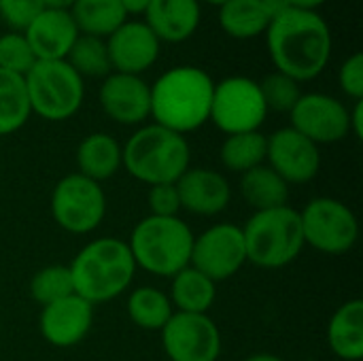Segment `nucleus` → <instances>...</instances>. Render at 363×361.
I'll return each mask as SVG.
<instances>
[{
	"instance_id": "17",
	"label": "nucleus",
	"mask_w": 363,
	"mask_h": 361,
	"mask_svg": "<svg viewBox=\"0 0 363 361\" xmlns=\"http://www.w3.org/2000/svg\"><path fill=\"white\" fill-rule=\"evenodd\" d=\"M94 326V306L77 294L43 306L38 317L40 336L55 349H70L85 340Z\"/></svg>"
},
{
	"instance_id": "34",
	"label": "nucleus",
	"mask_w": 363,
	"mask_h": 361,
	"mask_svg": "<svg viewBox=\"0 0 363 361\" xmlns=\"http://www.w3.org/2000/svg\"><path fill=\"white\" fill-rule=\"evenodd\" d=\"M43 9V0H0V19L11 30L23 32Z\"/></svg>"
},
{
	"instance_id": "27",
	"label": "nucleus",
	"mask_w": 363,
	"mask_h": 361,
	"mask_svg": "<svg viewBox=\"0 0 363 361\" xmlns=\"http://www.w3.org/2000/svg\"><path fill=\"white\" fill-rule=\"evenodd\" d=\"M125 311H128L130 321L145 332H162V328L174 315L168 294L151 285L136 287L128 296Z\"/></svg>"
},
{
	"instance_id": "19",
	"label": "nucleus",
	"mask_w": 363,
	"mask_h": 361,
	"mask_svg": "<svg viewBox=\"0 0 363 361\" xmlns=\"http://www.w3.org/2000/svg\"><path fill=\"white\" fill-rule=\"evenodd\" d=\"M36 60H66L79 38L77 23L68 9L45 6L23 30Z\"/></svg>"
},
{
	"instance_id": "4",
	"label": "nucleus",
	"mask_w": 363,
	"mask_h": 361,
	"mask_svg": "<svg viewBox=\"0 0 363 361\" xmlns=\"http://www.w3.org/2000/svg\"><path fill=\"white\" fill-rule=\"evenodd\" d=\"M121 166L125 172L145 183H177L191 166V147L183 134L157 123L140 126L121 147Z\"/></svg>"
},
{
	"instance_id": "3",
	"label": "nucleus",
	"mask_w": 363,
	"mask_h": 361,
	"mask_svg": "<svg viewBox=\"0 0 363 361\" xmlns=\"http://www.w3.org/2000/svg\"><path fill=\"white\" fill-rule=\"evenodd\" d=\"M72 287L79 298L91 306L119 298L134 281L136 264L128 243L104 236L87 243L68 264Z\"/></svg>"
},
{
	"instance_id": "38",
	"label": "nucleus",
	"mask_w": 363,
	"mask_h": 361,
	"mask_svg": "<svg viewBox=\"0 0 363 361\" xmlns=\"http://www.w3.org/2000/svg\"><path fill=\"white\" fill-rule=\"evenodd\" d=\"M119 2H121V6H123V11H125L128 17H130V15L140 17V15L147 13V9L151 6L153 0H119Z\"/></svg>"
},
{
	"instance_id": "28",
	"label": "nucleus",
	"mask_w": 363,
	"mask_h": 361,
	"mask_svg": "<svg viewBox=\"0 0 363 361\" xmlns=\"http://www.w3.org/2000/svg\"><path fill=\"white\" fill-rule=\"evenodd\" d=\"M219 160L225 170L245 174V172L266 164V136L259 130L230 134L221 143Z\"/></svg>"
},
{
	"instance_id": "20",
	"label": "nucleus",
	"mask_w": 363,
	"mask_h": 361,
	"mask_svg": "<svg viewBox=\"0 0 363 361\" xmlns=\"http://www.w3.org/2000/svg\"><path fill=\"white\" fill-rule=\"evenodd\" d=\"M202 19L200 0H153L143 21L160 38V43H185L196 34Z\"/></svg>"
},
{
	"instance_id": "21",
	"label": "nucleus",
	"mask_w": 363,
	"mask_h": 361,
	"mask_svg": "<svg viewBox=\"0 0 363 361\" xmlns=\"http://www.w3.org/2000/svg\"><path fill=\"white\" fill-rule=\"evenodd\" d=\"M328 345L342 361L363 360V300L353 298L338 306L328 323Z\"/></svg>"
},
{
	"instance_id": "31",
	"label": "nucleus",
	"mask_w": 363,
	"mask_h": 361,
	"mask_svg": "<svg viewBox=\"0 0 363 361\" xmlns=\"http://www.w3.org/2000/svg\"><path fill=\"white\" fill-rule=\"evenodd\" d=\"M72 294H74V287H72V277H70L68 266H62V264L45 266L38 272H34V277L30 279V296L40 306L53 304Z\"/></svg>"
},
{
	"instance_id": "2",
	"label": "nucleus",
	"mask_w": 363,
	"mask_h": 361,
	"mask_svg": "<svg viewBox=\"0 0 363 361\" xmlns=\"http://www.w3.org/2000/svg\"><path fill=\"white\" fill-rule=\"evenodd\" d=\"M215 81L198 66H174L151 85V119L177 134H191L208 123Z\"/></svg>"
},
{
	"instance_id": "29",
	"label": "nucleus",
	"mask_w": 363,
	"mask_h": 361,
	"mask_svg": "<svg viewBox=\"0 0 363 361\" xmlns=\"http://www.w3.org/2000/svg\"><path fill=\"white\" fill-rule=\"evenodd\" d=\"M30 117L32 111L23 77L0 70V136L15 134Z\"/></svg>"
},
{
	"instance_id": "26",
	"label": "nucleus",
	"mask_w": 363,
	"mask_h": 361,
	"mask_svg": "<svg viewBox=\"0 0 363 361\" xmlns=\"http://www.w3.org/2000/svg\"><path fill=\"white\" fill-rule=\"evenodd\" d=\"M68 11L79 34L98 38H108L128 19L119 0H74Z\"/></svg>"
},
{
	"instance_id": "40",
	"label": "nucleus",
	"mask_w": 363,
	"mask_h": 361,
	"mask_svg": "<svg viewBox=\"0 0 363 361\" xmlns=\"http://www.w3.org/2000/svg\"><path fill=\"white\" fill-rule=\"evenodd\" d=\"M328 0H289V4L294 9H304V11H317L319 6H323Z\"/></svg>"
},
{
	"instance_id": "16",
	"label": "nucleus",
	"mask_w": 363,
	"mask_h": 361,
	"mask_svg": "<svg viewBox=\"0 0 363 361\" xmlns=\"http://www.w3.org/2000/svg\"><path fill=\"white\" fill-rule=\"evenodd\" d=\"M100 109L119 126H143L151 117V85L136 74L111 72L98 89Z\"/></svg>"
},
{
	"instance_id": "15",
	"label": "nucleus",
	"mask_w": 363,
	"mask_h": 361,
	"mask_svg": "<svg viewBox=\"0 0 363 361\" xmlns=\"http://www.w3.org/2000/svg\"><path fill=\"white\" fill-rule=\"evenodd\" d=\"M104 40L113 72L143 77L160 60L162 43L143 19H125Z\"/></svg>"
},
{
	"instance_id": "37",
	"label": "nucleus",
	"mask_w": 363,
	"mask_h": 361,
	"mask_svg": "<svg viewBox=\"0 0 363 361\" xmlns=\"http://www.w3.org/2000/svg\"><path fill=\"white\" fill-rule=\"evenodd\" d=\"M349 130L351 134L362 140L363 138V100L353 102V109H349Z\"/></svg>"
},
{
	"instance_id": "10",
	"label": "nucleus",
	"mask_w": 363,
	"mask_h": 361,
	"mask_svg": "<svg viewBox=\"0 0 363 361\" xmlns=\"http://www.w3.org/2000/svg\"><path fill=\"white\" fill-rule=\"evenodd\" d=\"M266 117L268 109L259 81L245 74H234L215 83L208 121H213L219 132L225 136L255 132L264 126Z\"/></svg>"
},
{
	"instance_id": "43",
	"label": "nucleus",
	"mask_w": 363,
	"mask_h": 361,
	"mask_svg": "<svg viewBox=\"0 0 363 361\" xmlns=\"http://www.w3.org/2000/svg\"><path fill=\"white\" fill-rule=\"evenodd\" d=\"M202 2H206V4H213V6H217V9H219V6H221L223 2H228V0H200V4H202Z\"/></svg>"
},
{
	"instance_id": "33",
	"label": "nucleus",
	"mask_w": 363,
	"mask_h": 361,
	"mask_svg": "<svg viewBox=\"0 0 363 361\" xmlns=\"http://www.w3.org/2000/svg\"><path fill=\"white\" fill-rule=\"evenodd\" d=\"M36 62L38 60L23 32L6 30L0 34V70L26 77Z\"/></svg>"
},
{
	"instance_id": "36",
	"label": "nucleus",
	"mask_w": 363,
	"mask_h": 361,
	"mask_svg": "<svg viewBox=\"0 0 363 361\" xmlns=\"http://www.w3.org/2000/svg\"><path fill=\"white\" fill-rule=\"evenodd\" d=\"M338 85L345 96H349L353 102L363 100V53L349 55L338 70Z\"/></svg>"
},
{
	"instance_id": "11",
	"label": "nucleus",
	"mask_w": 363,
	"mask_h": 361,
	"mask_svg": "<svg viewBox=\"0 0 363 361\" xmlns=\"http://www.w3.org/2000/svg\"><path fill=\"white\" fill-rule=\"evenodd\" d=\"M247 264L242 228L236 223H215L194 236L189 266L200 270L213 283L228 281Z\"/></svg>"
},
{
	"instance_id": "39",
	"label": "nucleus",
	"mask_w": 363,
	"mask_h": 361,
	"mask_svg": "<svg viewBox=\"0 0 363 361\" xmlns=\"http://www.w3.org/2000/svg\"><path fill=\"white\" fill-rule=\"evenodd\" d=\"M259 2H262V6H264V11L268 13L270 19H274L277 15H281L283 11H287L291 6L289 0H259Z\"/></svg>"
},
{
	"instance_id": "12",
	"label": "nucleus",
	"mask_w": 363,
	"mask_h": 361,
	"mask_svg": "<svg viewBox=\"0 0 363 361\" xmlns=\"http://www.w3.org/2000/svg\"><path fill=\"white\" fill-rule=\"evenodd\" d=\"M160 334L170 361H217L221 355V332L208 315L174 313Z\"/></svg>"
},
{
	"instance_id": "18",
	"label": "nucleus",
	"mask_w": 363,
	"mask_h": 361,
	"mask_svg": "<svg viewBox=\"0 0 363 361\" xmlns=\"http://www.w3.org/2000/svg\"><path fill=\"white\" fill-rule=\"evenodd\" d=\"M181 211H187L198 217L221 215L232 200L230 181L211 168H187L177 181Z\"/></svg>"
},
{
	"instance_id": "32",
	"label": "nucleus",
	"mask_w": 363,
	"mask_h": 361,
	"mask_svg": "<svg viewBox=\"0 0 363 361\" xmlns=\"http://www.w3.org/2000/svg\"><path fill=\"white\" fill-rule=\"evenodd\" d=\"M259 89H262L268 113H287L289 115L302 96L300 83L283 72H277V70L266 74L259 81Z\"/></svg>"
},
{
	"instance_id": "41",
	"label": "nucleus",
	"mask_w": 363,
	"mask_h": 361,
	"mask_svg": "<svg viewBox=\"0 0 363 361\" xmlns=\"http://www.w3.org/2000/svg\"><path fill=\"white\" fill-rule=\"evenodd\" d=\"M245 361H285L283 357L274 355V353H253L249 355Z\"/></svg>"
},
{
	"instance_id": "7",
	"label": "nucleus",
	"mask_w": 363,
	"mask_h": 361,
	"mask_svg": "<svg viewBox=\"0 0 363 361\" xmlns=\"http://www.w3.org/2000/svg\"><path fill=\"white\" fill-rule=\"evenodd\" d=\"M32 115L45 121H66L85 100V81L66 60H38L23 77Z\"/></svg>"
},
{
	"instance_id": "1",
	"label": "nucleus",
	"mask_w": 363,
	"mask_h": 361,
	"mask_svg": "<svg viewBox=\"0 0 363 361\" xmlns=\"http://www.w3.org/2000/svg\"><path fill=\"white\" fill-rule=\"evenodd\" d=\"M264 36L274 70L298 83L317 79L330 64L334 38L319 11L289 6L270 19Z\"/></svg>"
},
{
	"instance_id": "6",
	"label": "nucleus",
	"mask_w": 363,
	"mask_h": 361,
	"mask_svg": "<svg viewBox=\"0 0 363 361\" xmlns=\"http://www.w3.org/2000/svg\"><path fill=\"white\" fill-rule=\"evenodd\" d=\"M247 262L264 270L285 268L298 260L304 245L300 211L287 206L255 211L242 226Z\"/></svg>"
},
{
	"instance_id": "8",
	"label": "nucleus",
	"mask_w": 363,
	"mask_h": 361,
	"mask_svg": "<svg viewBox=\"0 0 363 361\" xmlns=\"http://www.w3.org/2000/svg\"><path fill=\"white\" fill-rule=\"evenodd\" d=\"M304 245L325 255H345L359 240V221L351 206L338 198H313L302 211Z\"/></svg>"
},
{
	"instance_id": "25",
	"label": "nucleus",
	"mask_w": 363,
	"mask_h": 361,
	"mask_svg": "<svg viewBox=\"0 0 363 361\" xmlns=\"http://www.w3.org/2000/svg\"><path fill=\"white\" fill-rule=\"evenodd\" d=\"M219 28L238 40H249L266 34L270 17L259 0H228L217 11Z\"/></svg>"
},
{
	"instance_id": "42",
	"label": "nucleus",
	"mask_w": 363,
	"mask_h": 361,
	"mask_svg": "<svg viewBox=\"0 0 363 361\" xmlns=\"http://www.w3.org/2000/svg\"><path fill=\"white\" fill-rule=\"evenodd\" d=\"M49 9H70L74 0H43Z\"/></svg>"
},
{
	"instance_id": "30",
	"label": "nucleus",
	"mask_w": 363,
	"mask_h": 361,
	"mask_svg": "<svg viewBox=\"0 0 363 361\" xmlns=\"http://www.w3.org/2000/svg\"><path fill=\"white\" fill-rule=\"evenodd\" d=\"M66 62L74 68V72L83 81L85 79H104L106 74L113 72L108 51H106V40L98 38V36L79 34L72 49L66 55Z\"/></svg>"
},
{
	"instance_id": "23",
	"label": "nucleus",
	"mask_w": 363,
	"mask_h": 361,
	"mask_svg": "<svg viewBox=\"0 0 363 361\" xmlns=\"http://www.w3.org/2000/svg\"><path fill=\"white\" fill-rule=\"evenodd\" d=\"M170 302L174 313H191V315H208L211 306L217 298V283L204 277L194 266L183 268L170 279Z\"/></svg>"
},
{
	"instance_id": "5",
	"label": "nucleus",
	"mask_w": 363,
	"mask_h": 361,
	"mask_svg": "<svg viewBox=\"0 0 363 361\" xmlns=\"http://www.w3.org/2000/svg\"><path fill=\"white\" fill-rule=\"evenodd\" d=\"M125 243L136 268L153 277L172 279L189 266L194 232L181 217L149 215L134 226Z\"/></svg>"
},
{
	"instance_id": "24",
	"label": "nucleus",
	"mask_w": 363,
	"mask_h": 361,
	"mask_svg": "<svg viewBox=\"0 0 363 361\" xmlns=\"http://www.w3.org/2000/svg\"><path fill=\"white\" fill-rule=\"evenodd\" d=\"M240 196L255 211H268L289 204V185L268 166L262 164L240 174Z\"/></svg>"
},
{
	"instance_id": "22",
	"label": "nucleus",
	"mask_w": 363,
	"mask_h": 361,
	"mask_svg": "<svg viewBox=\"0 0 363 361\" xmlns=\"http://www.w3.org/2000/svg\"><path fill=\"white\" fill-rule=\"evenodd\" d=\"M77 168L79 174L102 183L113 179L121 168V145L115 136L106 132H91L87 134L77 147Z\"/></svg>"
},
{
	"instance_id": "35",
	"label": "nucleus",
	"mask_w": 363,
	"mask_h": 361,
	"mask_svg": "<svg viewBox=\"0 0 363 361\" xmlns=\"http://www.w3.org/2000/svg\"><path fill=\"white\" fill-rule=\"evenodd\" d=\"M147 204L151 215L155 217H179L181 211V198L177 183H160L151 185L147 194Z\"/></svg>"
},
{
	"instance_id": "14",
	"label": "nucleus",
	"mask_w": 363,
	"mask_h": 361,
	"mask_svg": "<svg viewBox=\"0 0 363 361\" xmlns=\"http://www.w3.org/2000/svg\"><path fill=\"white\" fill-rule=\"evenodd\" d=\"M266 164L287 183L304 185L319 174V147L291 126L266 136Z\"/></svg>"
},
{
	"instance_id": "9",
	"label": "nucleus",
	"mask_w": 363,
	"mask_h": 361,
	"mask_svg": "<svg viewBox=\"0 0 363 361\" xmlns=\"http://www.w3.org/2000/svg\"><path fill=\"white\" fill-rule=\"evenodd\" d=\"M51 217L68 234L83 236L100 228L106 217V194L100 183L72 172L62 177L49 200Z\"/></svg>"
},
{
	"instance_id": "13",
	"label": "nucleus",
	"mask_w": 363,
	"mask_h": 361,
	"mask_svg": "<svg viewBox=\"0 0 363 361\" xmlns=\"http://www.w3.org/2000/svg\"><path fill=\"white\" fill-rule=\"evenodd\" d=\"M289 119L291 128L313 140L317 147L340 143L351 134L349 109L342 100L323 91L302 94L296 106L291 109Z\"/></svg>"
}]
</instances>
